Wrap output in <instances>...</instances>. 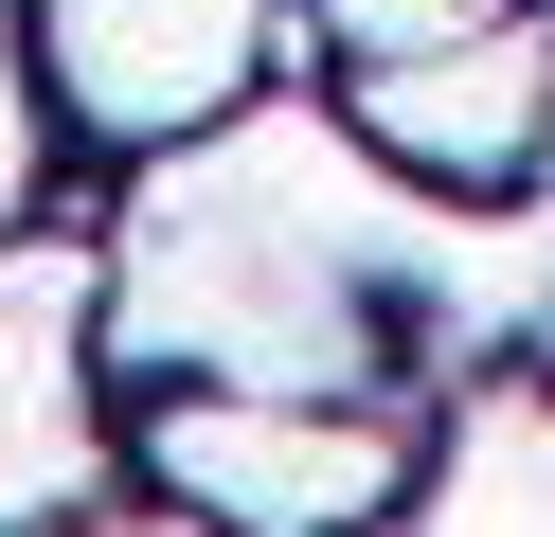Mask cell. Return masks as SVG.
<instances>
[{
  "instance_id": "cell-1",
  "label": "cell",
  "mask_w": 555,
  "mask_h": 537,
  "mask_svg": "<svg viewBox=\"0 0 555 537\" xmlns=\"http://www.w3.org/2000/svg\"><path fill=\"white\" fill-rule=\"evenodd\" d=\"M162 501H197L216 537H395L412 465H430V412L412 394H305V376H162L144 430H126Z\"/></svg>"
},
{
  "instance_id": "cell-2",
  "label": "cell",
  "mask_w": 555,
  "mask_h": 537,
  "mask_svg": "<svg viewBox=\"0 0 555 537\" xmlns=\"http://www.w3.org/2000/svg\"><path fill=\"white\" fill-rule=\"evenodd\" d=\"M340 126L395 179H430V197H519L555 162V0H502V18L430 36V54L340 72Z\"/></svg>"
},
{
  "instance_id": "cell-3",
  "label": "cell",
  "mask_w": 555,
  "mask_h": 537,
  "mask_svg": "<svg viewBox=\"0 0 555 537\" xmlns=\"http://www.w3.org/2000/svg\"><path fill=\"white\" fill-rule=\"evenodd\" d=\"M108 269L90 251H0V537L73 520V501H108L126 430H108Z\"/></svg>"
},
{
  "instance_id": "cell-4",
  "label": "cell",
  "mask_w": 555,
  "mask_h": 537,
  "mask_svg": "<svg viewBox=\"0 0 555 537\" xmlns=\"http://www.w3.org/2000/svg\"><path fill=\"white\" fill-rule=\"evenodd\" d=\"M37 36H54L73 126L162 162V143H197L216 107H251L269 36H305V18H287V0H37Z\"/></svg>"
},
{
  "instance_id": "cell-5",
  "label": "cell",
  "mask_w": 555,
  "mask_h": 537,
  "mask_svg": "<svg viewBox=\"0 0 555 537\" xmlns=\"http://www.w3.org/2000/svg\"><path fill=\"white\" fill-rule=\"evenodd\" d=\"M412 537H555V376H483L412 465Z\"/></svg>"
},
{
  "instance_id": "cell-6",
  "label": "cell",
  "mask_w": 555,
  "mask_h": 537,
  "mask_svg": "<svg viewBox=\"0 0 555 537\" xmlns=\"http://www.w3.org/2000/svg\"><path fill=\"white\" fill-rule=\"evenodd\" d=\"M287 18H305V54H323V72H376V54H430V36L502 18V0H287Z\"/></svg>"
},
{
  "instance_id": "cell-7",
  "label": "cell",
  "mask_w": 555,
  "mask_h": 537,
  "mask_svg": "<svg viewBox=\"0 0 555 537\" xmlns=\"http://www.w3.org/2000/svg\"><path fill=\"white\" fill-rule=\"evenodd\" d=\"M37 537H216L197 501H73V520H37Z\"/></svg>"
}]
</instances>
